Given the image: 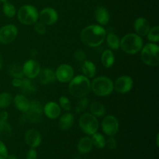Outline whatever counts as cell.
Instances as JSON below:
<instances>
[{"label": "cell", "instance_id": "cell-1", "mask_svg": "<svg viewBox=\"0 0 159 159\" xmlns=\"http://www.w3.org/2000/svg\"><path fill=\"white\" fill-rule=\"evenodd\" d=\"M107 31L100 25L93 24L86 26L82 30L80 38L83 44L89 48H97L104 42Z\"/></svg>", "mask_w": 159, "mask_h": 159}, {"label": "cell", "instance_id": "cell-2", "mask_svg": "<svg viewBox=\"0 0 159 159\" xmlns=\"http://www.w3.org/2000/svg\"><path fill=\"white\" fill-rule=\"evenodd\" d=\"M68 91L71 96L75 98L85 97L91 91V82L89 79L83 75L73 77L69 82Z\"/></svg>", "mask_w": 159, "mask_h": 159}, {"label": "cell", "instance_id": "cell-3", "mask_svg": "<svg viewBox=\"0 0 159 159\" xmlns=\"http://www.w3.org/2000/svg\"><path fill=\"white\" fill-rule=\"evenodd\" d=\"M143 39L137 34H126L120 40V48L124 53L130 55H134L141 51L143 48Z\"/></svg>", "mask_w": 159, "mask_h": 159}, {"label": "cell", "instance_id": "cell-4", "mask_svg": "<svg viewBox=\"0 0 159 159\" xmlns=\"http://www.w3.org/2000/svg\"><path fill=\"white\" fill-rule=\"evenodd\" d=\"M91 90L98 96H108L114 90L113 82L107 76H98L92 82Z\"/></svg>", "mask_w": 159, "mask_h": 159}, {"label": "cell", "instance_id": "cell-5", "mask_svg": "<svg viewBox=\"0 0 159 159\" xmlns=\"http://www.w3.org/2000/svg\"><path fill=\"white\" fill-rule=\"evenodd\" d=\"M143 63L150 67H156L159 64V46L155 43H148L141 50Z\"/></svg>", "mask_w": 159, "mask_h": 159}, {"label": "cell", "instance_id": "cell-6", "mask_svg": "<svg viewBox=\"0 0 159 159\" xmlns=\"http://www.w3.org/2000/svg\"><path fill=\"white\" fill-rule=\"evenodd\" d=\"M17 18L23 25L31 26L38 21L39 12L32 5H24L17 11Z\"/></svg>", "mask_w": 159, "mask_h": 159}, {"label": "cell", "instance_id": "cell-7", "mask_svg": "<svg viewBox=\"0 0 159 159\" xmlns=\"http://www.w3.org/2000/svg\"><path fill=\"white\" fill-rule=\"evenodd\" d=\"M79 125L83 133L87 135H93L99 130V121L97 117L90 113H85L79 117Z\"/></svg>", "mask_w": 159, "mask_h": 159}, {"label": "cell", "instance_id": "cell-8", "mask_svg": "<svg viewBox=\"0 0 159 159\" xmlns=\"http://www.w3.org/2000/svg\"><path fill=\"white\" fill-rule=\"evenodd\" d=\"M102 130L107 136H114L119 130L120 124L118 120L113 115L105 116L101 123Z\"/></svg>", "mask_w": 159, "mask_h": 159}, {"label": "cell", "instance_id": "cell-9", "mask_svg": "<svg viewBox=\"0 0 159 159\" xmlns=\"http://www.w3.org/2000/svg\"><path fill=\"white\" fill-rule=\"evenodd\" d=\"M18 35V29L13 24H7L0 28V43L9 44L12 43Z\"/></svg>", "mask_w": 159, "mask_h": 159}, {"label": "cell", "instance_id": "cell-10", "mask_svg": "<svg viewBox=\"0 0 159 159\" xmlns=\"http://www.w3.org/2000/svg\"><path fill=\"white\" fill-rule=\"evenodd\" d=\"M54 72L56 80L61 83H68L74 77L75 70L73 67L68 64H61L57 67Z\"/></svg>", "mask_w": 159, "mask_h": 159}, {"label": "cell", "instance_id": "cell-11", "mask_svg": "<svg viewBox=\"0 0 159 159\" xmlns=\"http://www.w3.org/2000/svg\"><path fill=\"white\" fill-rule=\"evenodd\" d=\"M43 114V107L41 103L37 100H33L30 102V107L25 113V117L30 123L35 124L40 120Z\"/></svg>", "mask_w": 159, "mask_h": 159}, {"label": "cell", "instance_id": "cell-12", "mask_svg": "<svg viewBox=\"0 0 159 159\" xmlns=\"http://www.w3.org/2000/svg\"><path fill=\"white\" fill-rule=\"evenodd\" d=\"M114 89L120 94H126L131 91L134 86V81L130 76L122 75L118 77L113 82Z\"/></svg>", "mask_w": 159, "mask_h": 159}, {"label": "cell", "instance_id": "cell-13", "mask_svg": "<svg viewBox=\"0 0 159 159\" xmlns=\"http://www.w3.org/2000/svg\"><path fill=\"white\" fill-rule=\"evenodd\" d=\"M39 20L46 26H52L58 20V13L54 8L46 7L39 12Z\"/></svg>", "mask_w": 159, "mask_h": 159}, {"label": "cell", "instance_id": "cell-14", "mask_svg": "<svg viewBox=\"0 0 159 159\" xmlns=\"http://www.w3.org/2000/svg\"><path fill=\"white\" fill-rule=\"evenodd\" d=\"M22 67H23V75L30 79H34L37 78L41 70L40 64L34 59L27 60Z\"/></svg>", "mask_w": 159, "mask_h": 159}, {"label": "cell", "instance_id": "cell-15", "mask_svg": "<svg viewBox=\"0 0 159 159\" xmlns=\"http://www.w3.org/2000/svg\"><path fill=\"white\" fill-rule=\"evenodd\" d=\"M42 136L36 129H30L25 134V142L30 148H37L40 145Z\"/></svg>", "mask_w": 159, "mask_h": 159}, {"label": "cell", "instance_id": "cell-16", "mask_svg": "<svg viewBox=\"0 0 159 159\" xmlns=\"http://www.w3.org/2000/svg\"><path fill=\"white\" fill-rule=\"evenodd\" d=\"M43 113L49 119L56 120L60 116L61 113V108L58 103L51 101L47 102L43 107Z\"/></svg>", "mask_w": 159, "mask_h": 159}, {"label": "cell", "instance_id": "cell-17", "mask_svg": "<svg viewBox=\"0 0 159 159\" xmlns=\"http://www.w3.org/2000/svg\"><path fill=\"white\" fill-rule=\"evenodd\" d=\"M37 78H38L39 82L44 85H51V84L54 83L57 81L56 80L55 72H54V70L49 68H45L40 70V73Z\"/></svg>", "mask_w": 159, "mask_h": 159}, {"label": "cell", "instance_id": "cell-18", "mask_svg": "<svg viewBox=\"0 0 159 159\" xmlns=\"http://www.w3.org/2000/svg\"><path fill=\"white\" fill-rule=\"evenodd\" d=\"M134 28L138 35L142 37L147 36L149 30H150V23L148 20L144 17H139L137 19L134 23Z\"/></svg>", "mask_w": 159, "mask_h": 159}, {"label": "cell", "instance_id": "cell-19", "mask_svg": "<svg viewBox=\"0 0 159 159\" xmlns=\"http://www.w3.org/2000/svg\"><path fill=\"white\" fill-rule=\"evenodd\" d=\"M95 20L100 26H106L110 22V13L106 7L102 6H98L95 10Z\"/></svg>", "mask_w": 159, "mask_h": 159}, {"label": "cell", "instance_id": "cell-20", "mask_svg": "<svg viewBox=\"0 0 159 159\" xmlns=\"http://www.w3.org/2000/svg\"><path fill=\"white\" fill-rule=\"evenodd\" d=\"M12 102L15 108L21 113H25L30 107V102L23 94H17L12 98Z\"/></svg>", "mask_w": 159, "mask_h": 159}, {"label": "cell", "instance_id": "cell-21", "mask_svg": "<svg viewBox=\"0 0 159 159\" xmlns=\"http://www.w3.org/2000/svg\"><path fill=\"white\" fill-rule=\"evenodd\" d=\"M75 116L71 113H66L62 115L58 121V127L62 130H68L74 124Z\"/></svg>", "mask_w": 159, "mask_h": 159}, {"label": "cell", "instance_id": "cell-22", "mask_svg": "<svg viewBox=\"0 0 159 159\" xmlns=\"http://www.w3.org/2000/svg\"><path fill=\"white\" fill-rule=\"evenodd\" d=\"M82 75L88 79H93L96 74V65L91 61H84L81 65Z\"/></svg>", "mask_w": 159, "mask_h": 159}, {"label": "cell", "instance_id": "cell-23", "mask_svg": "<svg viewBox=\"0 0 159 159\" xmlns=\"http://www.w3.org/2000/svg\"><path fill=\"white\" fill-rule=\"evenodd\" d=\"M93 147V141H92L91 138H89V137H83V138H82L79 140V143L77 144L78 152L80 154H82V155L89 153Z\"/></svg>", "mask_w": 159, "mask_h": 159}, {"label": "cell", "instance_id": "cell-24", "mask_svg": "<svg viewBox=\"0 0 159 159\" xmlns=\"http://www.w3.org/2000/svg\"><path fill=\"white\" fill-rule=\"evenodd\" d=\"M23 95H31L37 92V86L32 80L27 78L22 79V84L19 88Z\"/></svg>", "mask_w": 159, "mask_h": 159}, {"label": "cell", "instance_id": "cell-25", "mask_svg": "<svg viewBox=\"0 0 159 159\" xmlns=\"http://www.w3.org/2000/svg\"><path fill=\"white\" fill-rule=\"evenodd\" d=\"M101 63L106 68H111L114 65L115 55L112 50L107 49L102 53V55H101Z\"/></svg>", "mask_w": 159, "mask_h": 159}, {"label": "cell", "instance_id": "cell-26", "mask_svg": "<svg viewBox=\"0 0 159 159\" xmlns=\"http://www.w3.org/2000/svg\"><path fill=\"white\" fill-rule=\"evenodd\" d=\"M90 113L96 117H102L106 113V107L102 102L94 101L90 104Z\"/></svg>", "mask_w": 159, "mask_h": 159}, {"label": "cell", "instance_id": "cell-27", "mask_svg": "<svg viewBox=\"0 0 159 159\" xmlns=\"http://www.w3.org/2000/svg\"><path fill=\"white\" fill-rule=\"evenodd\" d=\"M105 40H107V44L110 50L117 51L120 49V39L116 34H113V33H109L106 36Z\"/></svg>", "mask_w": 159, "mask_h": 159}, {"label": "cell", "instance_id": "cell-28", "mask_svg": "<svg viewBox=\"0 0 159 159\" xmlns=\"http://www.w3.org/2000/svg\"><path fill=\"white\" fill-rule=\"evenodd\" d=\"M12 134V127L7 121L0 120V140L6 141L11 138Z\"/></svg>", "mask_w": 159, "mask_h": 159}, {"label": "cell", "instance_id": "cell-29", "mask_svg": "<svg viewBox=\"0 0 159 159\" xmlns=\"http://www.w3.org/2000/svg\"><path fill=\"white\" fill-rule=\"evenodd\" d=\"M8 73L12 78L23 79V76H24L23 72V67L18 63L11 64L8 68Z\"/></svg>", "mask_w": 159, "mask_h": 159}, {"label": "cell", "instance_id": "cell-30", "mask_svg": "<svg viewBox=\"0 0 159 159\" xmlns=\"http://www.w3.org/2000/svg\"><path fill=\"white\" fill-rule=\"evenodd\" d=\"M92 141H93V146L99 149H102L106 147V138L102 134L95 133L92 135Z\"/></svg>", "mask_w": 159, "mask_h": 159}, {"label": "cell", "instance_id": "cell-31", "mask_svg": "<svg viewBox=\"0 0 159 159\" xmlns=\"http://www.w3.org/2000/svg\"><path fill=\"white\" fill-rule=\"evenodd\" d=\"M2 12L8 18H13L16 14V9L13 4L9 2H6L2 6Z\"/></svg>", "mask_w": 159, "mask_h": 159}, {"label": "cell", "instance_id": "cell-32", "mask_svg": "<svg viewBox=\"0 0 159 159\" xmlns=\"http://www.w3.org/2000/svg\"><path fill=\"white\" fill-rule=\"evenodd\" d=\"M12 102V96L10 93H0V109L7 108L10 106Z\"/></svg>", "mask_w": 159, "mask_h": 159}, {"label": "cell", "instance_id": "cell-33", "mask_svg": "<svg viewBox=\"0 0 159 159\" xmlns=\"http://www.w3.org/2000/svg\"><path fill=\"white\" fill-rule=\"evenodd\" d=\"M147 37L151 43H158L159 41V26H155L150 28L147 34Z\"/></svg>", "mask_w": 159, "mask_h": 159}, {"label": "cell", "instance_id": "cell-34", "mask_svg": "<svg viewBox=\"0 0 159 159\" xmlns=\"http://www.w3.org/2000/svg\"><path fill=\"white\" fill-rule=\"evenodd\" d=\"M89 105V100L88 98L82 97L80 98V100L77 102L75 106V113H81L82 112L85 111L87 108H88Z\"/></svg>", "mask_w": 159, "mask_h": 159}, {"label": "cell", "instance_id": "cell-35", "mask_svg": "<svg viewBox=\"0 0 159 159\" xmlns=\"http://www.w3.org/2000/svg\"><path fill=\"white\" fill-rule=\"evenodd\" d=\"M59 106L65 111L69 112L71 110V103L70 99L67 96H61L59 98Z\"/></svg>", "mask_w": 159, "mask_h": 159}, {"label": "cell", "instance_id": "cell-36", "mask_svg": "<svg viewBox=\"0 0 159 159\" xmlns=\"http://www.w3.org/2000/svg\"><path fill=\"white\" fill-rule=\"evenodd\" d=\"M34 31L39 35H44L47 33V26L40 21L36 22L34 24Z\"/></svg>", "mask_w": 159, "mask_h": 159}, {"label": "cell", "instance_id": "cell-37", "mask_svg": "<svg viewBox=\"0 0 159 159\" xmlns=\"http://www.w3.org/2000/svg\"><path fill=\"white\" fill-rule=\"evenodd\" d=\"M74 58L76 62L82 63L86 60V53L82 49H77L74 53Z\"/></svg>", "mask_w": 159, "mask_h": 159}, {"label": "cell", "instance_id": "cell-38", "mask_svg": "<svg viewBox=\"0 0 159 159\" xmlns=\"http://www.w3.org/2000/svg\"><path fill=\"white\" fill-rule=\"evenodd\" d=\"M106 146L109 149L111 150H114L117 147V142L116 140L115 139L113 136H109L108 139L106 140Z\"/></svg>", "mask_w": 159, "mask_h": 159}, {"label": "cell", "instance_id": "cell-39", "mask_svg": "<svg viewBox=\"0 0 159 159\" xmlns=\"http://www.w3.org/2000/svg\"><path fill=\"white\" fill-rule=\"evenodd\" d=\"M8 150L6 144L0 140V159H6L8 156Z\"/></svg>", "mask_w": 159, "mask_h": 159}, {"label": "cell", "instance_id": "cell-40", "mask_svg": "<svg viewBox=\"0 0 159 159\" xmlns=\"http://www.w3.org/2000/svg\"><path fill=\"white\" fill-rule=\"evenodd\" d=\"M37 152L35 148H30L27 151L26 155V159H37Z\"/></svg>", "mask_w": 159, "mask_h": 159}, {"label": "cell", "instance_id": "cell-41", "mask_svg": "<svg viewBox=\"0 0 159 159\" xmlns=\"http://www.w3.org/2000/svg\"><path fill=\"white\" fill-rule=\"evenodd\" d=\"M12 85L15 88H20V85L22 84V79H19V78H13L12 80Z\"/></svg>", "mask_w": 159, "mask_h": 159}, {"label": "cell", "instance_id": "cell-42", "mask_svg": "<svg viewBox=\"0 0 159 159\" xmlns=\"http://www.w3.org/2000/svg\"><path fill=\"white\" fill-rule=\"evenodd\" d=\"M8 117H9V113L6 111H2L0 113V120L7 121Z\"/></svg>", "mask_w": 159, "mask_h": 159}, {"label": "cell", "instance_id": "cell-43", "mask_svg": "<svg viewBox=\"0 0 159 159\" xmlns=\"http://www.w3.org/2000/svg\"><path fill=\"white\" fill-rule=\"evenodd\" d=\"M37 54H38V51H37V50L36 48H34V49H32L30 51V55L32 57H35Z\"/></svg>", "mask_w": 159, "mask_h": 159}, {"label": "cell", "instance_id": "cell-44", "mask_svg": "<svg viewBox=\"0 0 159 159\" xmlns=\"http://www.w3.org/2000/svg\"><path fill=\"white\" fill-rule=\"evenodd\" d=\"M6 159H17V157L13 154H12V155H8Z\"/></svg>", "mask_w": 159, "mask_h": 159}, {"label": "cell", "instance_id": "cell-45", "mask_svg": "<svg viewBox=\"0 0 159 159\" xmlns=\"http://www.w3.org/2000/svg\"><path fill=\"white\" fill-rule=\"evenodd\" d=\"M2 65H3V57L2 56V54H0V70L2 69Z\"/></svg>", "mask_w": 159, "mask_h": 159}, {"label": "cell", "instance_id": "cell-46", "mask_svg": "<svg viewBox=\"0 0 159 159\" xmlns=\"http://www.w3.org/2000/svg\"><path fill=\"white\" fill-rule=\"evenodd\" d=\"M156 145L157 147L159 146V134H157V136H156Z\"/></svg>", "mask_w": 159, "mask_h": 159}, {"label": "cell", "instance_id": "cell-47", "mask_svg": "<svg viewBox=\"0 0 159 159\" xmlns=\"http://www.w3.org/2000/svg\"><path fill=\"white\" fill-rule=\"evenodd\" d=\"M72 159H82V158H81L80 155H75V156L73 157Z\"/></svg>", "mask_w": 159, "mask_h": 159}, {"label": "cell", "instance_id": "cell-48", "mask_svg": "<svg viewBox=\"0 0 159 159\" xmlns=\"http://www.w3.org/2000/svg\"><path fill=\"white\" fill-rule=\"evenodd\" d=\"M7 1L8 0H0V2H3V3L6 2H7Z\"/></svg>", "mask_w": 159, "mask_h": 159}]
</instances>
